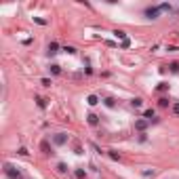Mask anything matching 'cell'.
<instances>
[{"instance_id":"obj_14","label":"cell","mask_w":179,"mask_h":179,"mask_svg":"<svg viewBox=\"0 0 179 179\" xmlns=\"http://www.w3.org/2000/svg\"><path fill=\"white\" fill-rule=\"evenodd\" d=\"M49 70H51V74H55V76H57V74H61V70H59V65H57V63H53Z\"/></svg>"},{"instance_id":"obj_12","label":"cell","mask_w":179,"mask_h":179,"mask_svg":"<svg viewBox=\"0 0 179 179\" xmlns=\"http://www.w3.org/2000/svg\"><path fill=\"white\" fill-rule=\"evenodd\" d=\"M114 36H116V38H120V40H129V38H127V32H122V30H116Z\"/></svg>"},{"instance_id":"obj_19","label":"cell","mask_w":179,"mask_h":179,"mask_svg":"<svg viewBox=\"0 0 179 179\" xmlns=\"http://www.w3.org/2000/svg\"><path fill=\"white\" fill-rule=\"evenodd\" d=\"M57 171H59V173H65V171H68V166H65L63 162H59V164H57Z\"/></svg>"},{"instance_id":"obj_11","label":"cell","mask_w":179,"mask_h":179,"mask_svg":"<svg viewBox=\"0 0 179 179\" xmlns=\"http://www.w3.org/2000/svg\"><path fill=\"white\" fill-rule=\"evenodd\" d=\"M131 105L133 107H141L143 105V99H141V97H135V99H131Z\"/></svg>"},{"instance_id":"obj_16","label":"cell","mask_w":179,"mask_h":179,"mask_svg":"<svg viewBox=\"0 0 179 179\" xmlns=\"http://www.w3.org/2000/svg\"><path fill=\"white\" fill-rule=\"evenodd\" d=\"M169 70H171L173 74H177V72H179V63H177V61H175V63H171V65H169Z\"/></svg>"},{"instance_id":"obj_4","label":"cell","mask_w":179,"mask_h":179,"mask_svg":"<svg viewBox=\"0 0 179 179\" xmlns=\"http://www.w3.org/2000/svg\"><path fill=\"white\" fill-rule=\"evenodd\" d=\"M86 122L88 124H91V127H97V124H99V116H97V114H86Z\"/></svg>"},{"instance_id":"obj_2","label":"cell","mask_w":179,"mask_h":179,"mask_svg":"<svg viewBox=\"0 0 179 179\" xmlns=\"http://www.w3.org/2000/svg\"><path fill=\"white\" fill-rule=\"evenodd\" d=\"M53 143H55V146H65V143H68V135H65V133L53 135Z\"/></svg>"},{"instance_id":"obj_6","label":"cell","mask_w":179,"mask_h":179,"mask_svg":"<svg viewBox=\"0 0 179 179\" xmlns=\"http://www.w3.org/2000/svg\"><path fill=\"white\" fill-rule=\"evenodd\" d=\"M47 53H49V55H57V53H59V44H57V42H51Z\"/></svg>"},{"instance_id":"obj_1","label":"cell","mask_w":179,"mask_h":179,"mask_svg":"<svg viewBox=\"0 0 179 179\" xmlns=\"http://www.w3.org/2000/svg\"><path fill=\"white\" fill-rule=\"evenodd\" d=\"M4 173H6V177L8 179H23V175H21V171H19V169H15L13 164H4Z\"/></svg>"},{"instance_id":"obj_20","label":"cell","mask_w":179,"mask_h":179,"mask_svg":"<svg viewBox=\"0 0 179 179\" xmlns=\"http://www.w3.org/2000/svg\"><path fill=\"white\" fill-rule=\"evenodd\" d=\"M63 51H65V53H70V55H74V53H76V49H74V47H63Z\"/></svg>"},{"instance_id":"obj_25","label":"cell","mask_w":179,"mask_h":179,"mask_svg":"<svg viewBox=\"0 0 179 179\" xmlns=\"http://www.w3.org/2000/svg\"><path fill=\"white\" fill-rule=\"evenodd\" d=\"M120 47H122V49H129V47H131V42H129V40H122V42H120Z\"/></svg>"},{"instance_id":"obj_23","label":"cell","mask_w":179,"mask_h":179,"mask_svg":"<svg viewBox=\"0 0 179 179\" xmlns=\"http://www.w3.org/2000/svg\"><path fill=\"white\" fill-rule=\"evenodd\" d=\"M160 11H171V4H166V2L160 4Z\"/></svg>"},{"instance_id":"obj_18","label":"cell","mask_w":179,"mask_h":179,"mask_svg":"<svg viewBox=\"0 0 179 179\" xmlns=\"http://www.w3.org/2000/svg\"><path fill=\"white\" fill-rule=\"evenodd\" d=\"M110 158L112 160H120V154H118V152H114V150H110Z\"/></svg>"},{"instance_id":"obj_13","label":"cell","mask_w":179,"mask_h":179,"mask_svg":"<svg viewBox=\"0 0 179 179\" xmlns=\"http://www.w3.org/2000/svg\"><path fill=\"white\" fill-rule=\"evenodd\" d=\"M103 103H105L107 107H114V105H116V99H114V97H105Z\"/></svg>"},{"instance_id":"obj_24","label":"cell","mask_w":179,"mask_h":179,"mask_svg":"<svg viewBox=\"0 0 179 179\" xmlns=\"http://www.w3.org/2000/svg\"><path fill=\"white\" fill-rule=\"evenodd\" d=\"M173 114H177V116H179V101H177V103H173Z\"/></svg>"},{"instance_id":"obj_3","label":"cell","mask_w":179,"mask_h":179,"mask_svg":"<svg viewBox=\"0 0 179 179\" xmlns=\"http://www.w3.org/2000/svg\"><path fill=\"white\" fill-rule=\"evenodd\" d=\"M158 15H160V6H150V8H146V17H148V19H156Z\"/></svg>"},{"instance_id":"obj_17","label":"cell","mask_w":179,"mask_h":179,"mask_svg":"<svg viewBox=\"0 0 179 179\" xmlns=\"http://www.w3.org/2000/svg\"><path fill=\"white\" fill-rule=\"evenodd\" d=\"M74 154H82V148H80L78 141H74Z\"/></svg>"},{"instance_id":"obj_10","label":"cell","mask_w":179,"mask_h":179,"mask_svg":"<svg viewBox=\"0 0 179 179\" xmlns=\"http://www.w3.org/2000/svg\"><path fill=\"white\" fill-rule=\"evenodd\" d=\"M74 175H76V179H86V171H84V169H76Z\"/></svg>"},{"instance_id":"obj_15","label":"cell","mask_w":179,"mask_h":179,"mask_svg":"<svg viewBox=\"0 0 179 179\" xmlns=\"http://www.w3.org/2000/svg\"><path fill=\"white\" fill-rule=\"evenodd\" d=\"M158 105H160V107H166V105H169V99H166V97H160V99H158Z\"/></svg>"},{"instance_id":"obj_9","label":"cell","mask_w":179,"mask_h":179,"mask_svg":"<svg viewBox=\"0 0 179 179\" xmlns=\"http://www.w3.org/2000/svg\"><path fill=\"white\" fill-rule=\"evenodd\" d=\"M143 118H146V120H154V122H156V114H154V110H146Z\"/></svg>"},{"instance_id":"obj_22","label":"cell","mask_w":179,"mask_h":179,"mask_svg":"<svg viewBox=\"0 0 179 179\" xmlns=\"http://www.w3.org/2000/svg\"><path fill=\"white\" fill-rule=\"evenodd\" d=\"M166 88H169L166 82H160V84H158V91H166Z\"/></svg>"},{"instance_id":"obj_8","label":"cell","mask_w":179,"mask_h":179,"mask_svg":"<svg viewBox=\"0 0 179 179\" xmlns=\"http://www.w3.org/2000/svg\"><path fill=\"white\" fill-rule=\"evenodd\" d=\"M86 103L88 105H97V103H99V97H97V95H88L86 97Z\"/></svg>"},{"instance_id":"obj_7","label":"cell","mask_w":179,"mask_h":179,"mask_svg":"<svg viewBox=\"0 0 179 179\" xmlns=\"http://www.w3.org/2000/svg\"><path fill=\"white\" fill-rule=\"evenodd\" d=\"M40 150H42L47 156H49V154H53V150H51V146H49V141H42V143H40Z\"/></svg>"},{"instance_id":"obj_27","label":"cell","mask_w":179,"mask_h":179,"mask_svg":"<svg viewBox=\"0 0 179 179\" xmlns=\"http://www.w3.org/2000/svg\"><path fill=\"white\" fill-rule=\"evenodd\" d=\"M19 154H21V156H28V154H30V152H28V150H25V148H19Z\"/></svg>"},{"instance_id":"obj_5","label":"cell","mask_w":179,"mask_h":179,"mask_svg":"<svg viewBox=\"0 0 179 179\" xmlns=\"http://www.w3.org/2000/svg\"><path fill=\"white\" fill-rule=\"evenodd\" d=\"M135 129L143 133V131H146V129H148V120H143V118H139V120L135 122Z\"/></svg>"},{"instance_id":"obj_26","label":"cell","mask_w":179,"mask_h":179,"mask_svg":"<svg viewBox=\"0 0 179 179\" xmlns=\"http://www.w3.org/2000/svg\"><path fill=\"white\" fill-rule=\"evenodd\" d=\"M34 21H36V23H40V25H47V21L40 19V17H34Z\"/></svg>"},{"instance_id":"obj_21","label":"cell","mask_w":179,"mask_h":179,"mask_svg":"<svg viewBox=\"0 0 179 179\" xmlns=\"http://www.w3.org/2000/svg\"><path fill=\"white\" fill-rule=\"evenodd\" d=\"M36 101H38V107H42V110H44V107H47V103H44V99H42V97H38V99H36Z\"/></svg>"}]
</instances>
